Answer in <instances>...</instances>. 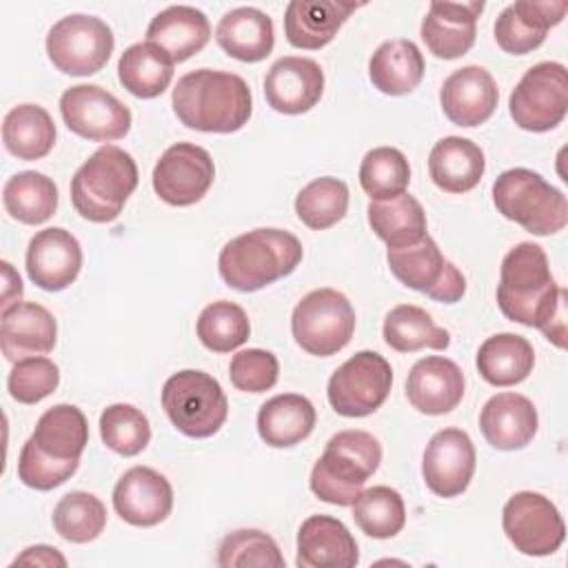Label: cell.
<instances>
[{"mask_svg":"<svg viewBox=\"0 0 568 568\" xmlns=\"http://www.w3.org/2000/svg\"><path fill=\"white\" fill-rule=\"evenodd\" d=\"M60 113L69 131L91 142H113L131 129L129 106L98 84L69 87L60 98Z\"/></svg>","mask_w":568,"mask_h":568,"instance_id":"cell-14","label":"cell"},{"mask_svg":"<svg viewBox=\"0 0 568 568\" xmlns=\"http://www.w3.org/2000/svg\"><path fill=\"white\" fill-rule=\"evenodd\" d=\"M384 342L397 353H415L422 348L444 351L450 344L446 328L437 326L422 306L397 304L384 317Z\"/></svg>","mask_w":568,"mask_h":568,"instance_id":"cell-38","label":"cell"},{"mask_svg":"<svg viewBox=\"0 0 568 568\" xmlns=\"http://www.w3.org/2000/svg\"><path fill=\"white\" fill-rule=\"evenodd\" d=\"M4 149L24 162L44 158L55 144V124L40 104H18L2 120Z\"/></svg>","mask_w":568,"mask_h":568,"instance_id":"cell-36","label":"cell"},{"mask_svg":"<svg viewBox=\"0 0 568 568\" xmlns=\"http://www.w3.org/2000/svg\"><path fill=\"white\" fill-rule=\"evenodd\" d=\"M280 375V362L271 351L246 348L231 357L229 377L237 390L264 393L275 386Z\"/></svg>","mask_w":568,"mask_h":568,"instance_id":"cell-48","label":"cell"},{"mask_svg":"<svg viewBox=\"0 0 568 568\" xmlns=\"http://www.w3.org/2000/svg\"><path fill=\"white\" fill-rule=\"evenodd\" d=\"M106 526L104 504L87 490H71L53 508L55 532L73 544H87L100 537Z\"/></svg>","mask_w":568,"mask_h":568,"instance_id":"cell-41","label":"cell"},{"mask_svg":"<svg viewBox=\"0 0 568 568\" xmlns=\"http://www.w3.org/2000/svg\"><path fill=\"white\" fill-rule=\"evenodd\" d=\"M138 186V164L120 146H100L71 178V204L89 222H113Z\"/></svg>","mask_w":568,"mask_h":568,"instance_id":"cell-5","label":"cell"},{"mask_svg":"<svg viewBox=\"0 0 568 568\" xmlns=\"http://www.w3.org/2000/svg\"><path fill=\"white\" fill-rule=\"evenodd\" d=\"M368 75L384 95H406L424 78V55L413 40H386L371 55Z\"/></svg>","mask_w":568,"mask_h":568,"instance_id":"cell-33","label":"cell"},{"mask_svg":"<svg viewBox=\"0 0 568 568\" xmlns=\"http://www.w3.org/2000/svg\"><path fill=\"white\" fill-rule=\"evenodd\" d=\"M60 384V371L49 357H22L13 362L7 379L9 395L20 404H38L49 397Z\"/></svg>","mask_w":568,"mask_h":568,"instance_id":"cell-47","label":"cell"},{"mask_svg":"<svg viewBox=\"0 0 568 568\" xmlns=\"http://www.w3.org/2000/svg\"><path fill=\"white\" fill-rule=\"evenodd\" d=\"M178 120L202 133L240 131L253 111L246 80L231 71L195 69L184 73L171 95Z\"/></svg>","mask_w":568,"mask_h":568,"instance_id":"cell-2","label":"cell"},{"mask_svg":"<svg viewBox=\"0 0 568 568\" xmlns=\"http://www.w3.org/2000/svg\"><path fill=\"white\" fill-rule=\"evenodd\" d=\"M464 386V373L453 359L428 355L413 364L406 377V397L424 415H444L457 408Z\"/></svg>","mask_w":568,"mask_h":568,"instance_id":"cell-23","label":"cell"},{"mask_svg":"<svg viewBox=\"0 0 568 568\" xmlns=\"http://www.w3.org/2000/svg\"><path fill=\"white\" fill-rule=\"evenodd\" d=\"M501 526L508 541L530 557L552 555L566 537V524L557 506L532 490L515 493L506 501L501 510Z\"/></svg>","mask_w":568,"mask_h":568,"instance_id":"cell-13","label":"cell"},{"mask_svg":"<svg viewBox=\"0 0 568 568\" xmlns=\"http://www.w3.org/2000/svg\"><path fill=\"white\" fill-rule=\"evenodd\" d=\"M173 60L151 42H135L120 55L118 78L122 87L142 100L162 95L173 80Z\"/></svg>","mask_w":568,"mask_h":568,"instance_id":"cell-37","label":"cell"},{"mask_svg":"<svg viewBox=\"0 0 568 568\" xmlns=\"http://www.w3.org/2000/svg\"><path fill=\"white\" fill-rule=\"evenodd\" d=\"M535 366L532 344L515 333H497L477 351V371L493 386H515Z\"/></svg>","mask_w":568,"mask_h":568,"instance_id":"cell-35","label":"cell"},{"mask_svg":"<svg viewBox=\"0 0 568 568\" xmlns=\"http://www.w3.org/2000/svg\"><path fill=\"white\" fill-rule=\"evenodd\" d=\"M390 386V364L375 351H359L331 375L326 395L335 413L366 417L386 402Z\"/></svg>","mask_w":568,"mask_h":568,"instance_id":"cell-12","label":"cell"},{"mask_svg":"<svg viewBox=\"0 0 568 568\" xmlns=\"http://www.w3.org/2000/svg\"><path fill=\"white\" fill-rule=\"evenodd\" d=\"M359 7L357 2L342 0H293L284 11L286 40L295 49H322Z\"/></svg>","mask_w":568,"mask_h":568,"instance_id":"cell-27","label":"cell"},{"mask_svg":"<svg viewBox=\"0 0 568 568\" xmlns=\"http://www.w3.org/2000/svg\"><path fill=\"white\" fill-rule=\"evenodd\" d=\"M4 211L22 224H42L58 209V186L38 171H20L2 186Z\"/></svg>","mask_w":568,"mask_h":568,"instance_id":"cell-39","label":"cell"},{"mask_svg":"<svg viewBox=\"0 0 568 568\" xmlns=\"http://www.w3.org/2000/svg\"><path fill=\"white\" fill-rule=\"evenodd\" d=\"M568 2L517 0L495 20V40L510 55H526L544 44L546 33L564 20Z\"/></svg>","mask_w":568,"mask_h":568,"instance_id":"cell-21","label":"cell"},{"mask_svg":"<svg viewBox=\"0 0 568 568\" xmlns=\"http://www.w3.org/2000/svg\"><path fill=\"white\" fill-rule=\"evenodd\" d=\"M215 42L240 62H260L275 47L273 20L255 7L231 9L215 27Z\"/></svg>","mask_w":568,"mask_h":568,"instance_id":"cell-30","label":"cell"},{"mask_svg":"<svg viewBox=\"0 0 568 568\" xmlns=\"http://www.w3.org/2000/svg\"><path fill=\"white\" fill-rule=\"evenodd\" d=\"M302 242L282 229H253L229 240L217 257V271L226 286L251 293L286 275L302 262Z\"/></svg>","mask_w":568,"mask_h":568,"instance_id":"cell-3","label":"cell"},{"mask_svg":"<svg viewBox=\"0 0 568 568\" xmlns=\"http://www.w3.org/2000/svg\"><path fill=\"white\" fill-rule=\"evenodd\" d=\"M324 93L322 67L302 55H286L271 64L264 78V95L273 111L300 115L313 109Z\"/></svg>","mask_w":568,"mask_h":568,"instance_id":"cell-18","label":"cell"},{"mask_svg":"<svg viewBox=\"0 0 568 568\" xmlns=\"http://www.w3.org/2000/svg\"><path fill=\"white\" fill-rule=\"evenodd\" d=\"M348 186L344 180L324 175L308 182L295 197L297 217L313 231L337 224L348 211Z\"/></svg>","mask_w":568,"mask_h":568,"instance_id":"cell-42","label":"cell"},{"mask_svg":"<svg viewBox=\"0 0 568 568\" xmlns=\"http://www.w3.org/2000/svg\"><path fill=\"white\" fill-rule=\"evenodd\" d=\"M508 111L524 131L544 133L555 129L568 111V71L561 62L530 67L510 93Z\"/></svg>","mask_w":568,"mask_h":568,"instance_id":"cell-10","label":"cell"},{"mask_svg":"<svg viewBox=\"0 0 568 568\" xmlns=\"http://www.w3.org/2000/svg\"><path fill=\"white\" fill-rule=\"evenodd\" d=\"M100 437L118 455L133 457L151 442L146 415L131 404H111L100 415Z\"/></svg>","mask_w":568,"mask_h":568,"instance_id":"cell-45","label":"cell"},{"mask_svg":"<svg viewBox=\"0 0 568 568\" xmlns=\"http://www.w3.org/2000/svg\"><path fill=\"white\" fill-rule=\"evenodd\" d=\"M220 568H284L286 561L275 539L255 528H242L226 535L217 548Z\"/></svg>","mask_w":568,"mask_h":568,"instance_id":"cell-46","label":"cell"},{"mask_svg":"<svg viewBox=\"0 0 568 568\" xmlns=\"http://www.w3.org/2000/svg\"><path fill=\"white\" fill-rule=\"evenodd\" d=\"M359 561L351 530L331 515H311L297 530L300 568H353Z\"/></svg>","mask_w":568,"mask_h":568,"instance_id":"cell-24","label":"cell"},{"mask_svg":"<svg viewBox=\"0 0 568 568\" xmlns=\"http://www.w3.org/2000/svg\"><path fill=\"white\" fill-rule=\"evenodd\" d=\"M151 180L153 191L162 202L171 206H191L209 193L215 180V164L206 149L191 142H178L160 155Z\"/></svg>","mask_w":568,"mask_h":568,"instance_id":"cell-15","label":"cell"},{"mask_svg":"<svg viewBox=\"0 0 568 568\" xmlns=\"http://www.w3.org/2000/svg\"><path fill=\"white\" fill-rule=\"evenodd\" d=\"M115 47L111 27L84 13L58 20L47 33V55L67 75H93L111 58Z\"/></svg>","mask_w":568,"mask_h":568,"instance_id":"cell-9","label":"cell"},{"mask_svg":"<svg viewBox=\"0 0 568 568\" xmlns=\"http://www.w3.org/2000/svg\"><path fill=\"white\" fill-rule=\"evenodd\" d=\"M78 466L80 464L53 462L24 444L18 457V479L33 490H53L62 486L78 470Z\"/></svg>","mask_w":568,"mask_h":568,"instance_id":"cell-49","label":"cell"},{"mask_svg":"<svg viewBox=\"0 0 568 568\" xmlns=\"http://www.w3.org/2000/svg\"><path fill=\"white\" fill-rule=\"evenodd\" d=\"M539 426L535 404L519 393H497L479 413V428L497 450H517L532 442Z\"/></svg>","mask_w":568,"mask_h":568,"instance_id":"cell-26","label":"cell"},{"mask_svg":"<svg viewBox=\"0 0 568 568\" xmlns=\"http://www.w3.org/2000/svg\"><path fill=\"white\" fill-rule=\"evenodd\" d=\"M58 324L49 308L38 302H16L0 317V348L4 359L18 362L53 351Z\"/></svg>","mask_w":568,"mask_h":568,"instance_id":"cell-25","label":"cell"},{"mask_svg":"<svg viewBox=\"0 0 568 568\" xmlns=\"http://www.w3.org/2000/svg\"><path fill=\"white\" fill-rule=\"evenodd\" d=\"M486 171L484 151L468 138L448 135L435 142L428 155V173L437 189L466 193L475 189Z\"/></svg>","mask_w":568,"mask_h":568,"instance_id":"cell-31","label":"cell"},{"mask_svg":"<svg viewBox=\"0 0 568 568\" xmlns=\"http://www.w3.org/2000/svg\"><path fill=\"white\" fill-rule=\"evenodd\" d=\"M197 339L213 353H229L248 339L251 324L242 306L229 300H217L202 308L197 324Z\"/></svg>","mask_w":568,"mask_h":568,"instance_id":"cell-43","label":"cell"},{"mask_svg":"<svg viewBox=\"0 0 568 568\" xmlns=\"http://www.w3.org/2000/svg\"><path fill=\"white\" fill-rule=\"evenodd\" d=\"M24 444L53 462L80 464L89 444L87 417L73 404H55L40 415L33 435Z\"/></svg>","mask_w":568,"mask_h":568,"instance_id":"cell-28","label":"cell"},{"mask_svg":"<svg viewBox=\"0 0 568 568\" xmlns=\"http://www.w3.org/2000/svg\"><path fill=\"white\" fill-rule=\"evenodd\" d=\"M18 564H27V566H67V559L58 552V548H51V546H44V544H38V546H29L24 548L11 566H18Z\"/></svg>","mask_w":568,"mask_h":568,"instance_id":"cell-50","label":"cell"},{"mask_svg":"<svg viewBox=\"0 0 568 568\" xmlns=\"http://www.w3.org/2000/svg\"><path fill=\"white\" fill-rule=\"evenodd\" d=\"M351 506L355 524L373 539H390L406 524L404 499L390 486L366 488Z\"/></svg>","mask_w":568,"mask_h":568,"instance_id":"cell-40","label":"cell"},{"mask_svg":"<svg viewBox=\"0 0 568 568\" xmlns=\"http://www.w3.org/2000/svg\"><path fill=\"white\" fill-rule=\"evenodd\" d=\"M315 406L308 397L284 393L266 399L257 413V433L273 448H288L304 442L315 428Z\"/></svg>","mask_w":568,"mask_h":568,"instance_id":"cell-32","label":"cell"},{"mask_svg":"<svg viewBox=\"0 0 568 568\" xmlns=\"http://www.w3.org/2000/svg\"><path fill=\"white\" fill-rule=\"evenodd\" d=\"M113 508L131 526H158L171 515L173 488L162 473L149 466H133L113 488Z\"/></svg>","mask_w":568,"mask_h":568,"instance_id":"cell-17","label":"cell"},{"mask_svg":"<svg viewBox=\"0 0 568 568\" xmlns=\"http://www.w3.org/2000/svg\"><path fill=\"white\" fill-rule=\"evenodd\" d=\"M566 291L555 282L546 251L535 242H519L499 268L497 304L501 313L524 326H537L555 346H566Z\"/></svg>","mask_w":568,"mask_h":568,"instance_id":"cell-1","label":"cell"},{"mask_svg":"<svg viewBox=\"0 0 568 568\" xmlns=\"http://www.w3.org/2000/svg\"><path fill=\"white\" fill-rule=\"evenodd\" d=\"M0 266H2V311L4 308H9V306H13L16 302H20V297H22V280H20V275L13 271V266L9 264V262H0Z\"/></svg>","mask_w":568,"mask_h":568,"instance_id":"cell-51","label":"cell"},{"mask_svg":"<svg viewBox=\"0 0 568 568\" xmlns=\"http://www.w3.org/2000/svg\"><path fill=\"white\" fill-rule=\"evenodd\" d=\"M410 166L406 155L395 146L371 149L359 164V184L371 200H388L406 191Z\"/></svg>","mask_w":568,"mask_h":568,"instance_id":"cell-44","label":"cell"},{"mask_svg":"<svg viewBox=\"0 0 568 568\" xmlns=\"http://www.w3.org/2000/svg\"><path fill=\"white\" fill-rule=\"evenodd\" d=\"M475 464L477 453L468 433L462 428H442L424 448L422 477L430 493L450 499L468 488Z\"/></svg>","mask_w":568,"mask_h":568,"instance_id":"cell-16","label":"cell"},{"mask_svg":"<svg viewBox=\"0 0 568 568\" xmlns=\"http://www.w3.org/2000/svg\"><path fill=\"white\" fill-rule=\"evenodd\" d=\"M499 91L493 75L477 64L455 69L439 89L446 118L457 126L484 124L497 106Z\"/></svg>","mask_w":568,"mask_h":568,"instance_id":"cell-22","label":"cell"},{"mask_svg":"<svg viewBox=\"0 0 568 568\" xmlns=\"http://www.w3.org/2000/svg\"><path fill=\"white\" fill-rule=\"evenodd\" d=\"M484 11V2H442L435 0L422 20L419 36L426 49L442 60H455L466 55L477 36V18Z\"/></svg>","mask_w":568,"mask_h":568,"instance_id":"cell-20","label":"cell"},{"mask_svg":"<svg viewBox=\"0 0 568 568\" xmlns=\"http://www.w3.org/2000/svg\"><path fill=\"white\" fill-rule=\"evenodd\" d=\"M382 464V446L366 430L335 433L311 470V490L333 506H351Z\"/></svg>","mask_w":568,"mask_h":568,"instance_id":"cell-4","label":"cell"},{"mask_svg":"<svg viewBox=\"0 0 568 568\" xmlns=\"http://www.w3.org/2000/svg\"><path fill=\"white\" fill-rule=\"evenodd\" d=\"M291 331L302 351L331 357L339 353L355 333L353 304L335 288H315L297 302Z\"/></svg>","mask_w":568,"mask_h":568,"instance_id":"cell-8","label":"cell"},{"mask_svg":"<svg viewBox=\"0 0 568 568\" xmlns=\"http://www.w3.org/2000/svg\"><path fill=\"white\" fill-rule=\"evenodd\" d=\"M209 38V18L189 4L166 7L146 27V42L160 47L173 62H184L202 51Z\"/></svg>","mask_w":568,"mask_h":568,"instance_id":"cell-29","label":"cell"},{"mask_svg":"<svg viewBox=\"0 0 568 568\" xmlns=\"http://www.w3.org/2000/svg\"><path fill=\"white\" fill-rule=\"evenodd\" d=\"M497 211L532 235H552L568 222L566 195L539 173L517 166L497 175L493 184Z\"/></svg>","mask_w":568,"mask_h":568,"instance_id":"cell-6","label":"cell"},{"mask_svg":"<svg viewBox=\"0 0 568 568\" xmlns=\"http://www.w3.org/2000/svg\"><path fill=\"white\" fill-rule=\"evenodd\" d=\"M386 262L390 273L404 286L426 293L435 302L455 304L466 293V277L450 260L442 255L430 235L410 246L388 248Z\"/></svg>","mask_w":568,"mask_h":568,"instance_id":"cell-11","label":"cell"},{"mask_svg":"<svg viewBox=\"0 0 568 568\" xmlns=\"http://www.w3.org/2000/svg\"><path fill=\"white\" fill-rule=\"evenodd\" d=\"M366 215L373 233L386 242L388 248L410 246L428 235L426 213L406 191L388 200H371Z\"/></svg>","mask_w":568,"mask_h":568,"instance_id":"cell-34","label":"cell"},{"mask_svg":"<svg viewBox=\"0 0 568 568\" xmlns=\"http://www.w3.org/2000/svg\"><path fill=\"white\" fill-rule=\"evenodd\" d=\"M82 268V246L67 229L38 231L27 246V275L44 291H62Z\"/></svg>","mask_w":568,"mask_h":568,"instance_id":"cell-19","label":"cell"},{"mask_svg":"<svg viewBox=\"0 0 568 568\" xmlns=\"http://www.w3.org/2000/svg\"><path fill=\"white\" fill-rule=\"evenodd\" d=\"M162 408L182 435L195 439L215 435L229 415V402L220 382L193 368L173 373L164 382Z\"/></svg>","mask_w":568,"mask_h":568,"instance_id":"cell-7","label":"cell"}]
</instances>
